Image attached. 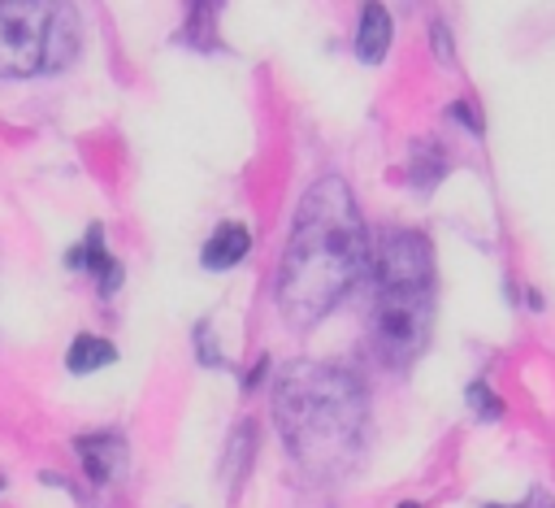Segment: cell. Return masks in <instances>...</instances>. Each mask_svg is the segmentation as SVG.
Returning <instances> with one entry per match:
<instances>
[{
	"label": "cell",
	"mask_w": 555,
	"mask_h": 508,
	"mask_svg": "<svg viewBox=\"0 0 555 508\" xmlns=\"http://www.w3.org/2000/svg\"><path fill=\"white\" fill-rule=\"evenodd\" d=\"M490 508H503V504H490ZM507 508H555V504H551V495H546V491H529L520 504H507Z\"/></svg>",
	"instance_id": "14"
},
{
	"label": "cell",
	"mask_w": 555,
	"mask_h": 508,
	"mask_svg": "<svg viewBox=\"0 0 555 508\" xmlns=\"http://www.w3.org/2000/svg\"><path fill=\"white\" fill-rule=\"evenodd\" d=\"M278 434L308 478H343L364 452L369 399L356 373L325 360H295L273 391Z\"/></svg>",
	"instance_id": "2"
},
{
	"label": "cell",
	"mask_w": 555,
	"mask_h": 508,
	"mask_svg": "<svg viewBox=\"0 0 555 508\" xmlns=\"http://www.w3.org/2000/svg\"><path fill=\"white\" fill-rule=\"evenodd\" d=\"M399 508H421V504H399Z\"/></svg>",
	"instance_id": "15"
},
{
	"label": "cell",
	"mask_w": 555,
	"mask_h": 508,
	"mask_svg": "<svg viewBox=\"0 0 555 508\" xmlns=\"http://www.w3.org/2000/svg\"><path fill=\"white\" fill-rule=\"evenodd\" d=\"M74 447H78L82 473H87L95 486H108V482L121 478V469H126V443H121V434H108V430L82 434Z\"/></svg>",
	"instance_id": "5"
},
{
	"label": "cell",
	"mask_w": 555,
	"mask_h": 508,
	"mask_svg": "<svg viewBox=\"0 0 555 508\" xmlns=\"http://www.w3.org/2000/svg\"><path fill=\"white\" fill-rule=\"evenodd\" d=\"M82 48V22L65 0H0V78L65 69Z\"/></svg>",
	"instance_id": "4"
},
{
	"label": "cell",
	"mask_w": 555,
	"mask_h": 508,
	"mask_svg": "<svg viewBox=\"0 0 555 508\" xmlns=\"http://www.w3.org/2000/svg\"><path fill=\"white\" fill-rule=\"evenodd\" d=\"M247 252H251V230L238 226V221H225V226H217V230L208 234L199 261H204V269H234Z\"/></svg>",
	"instance_id": "7"
},
{
	"label": "cell",
	"mask_w": 555,
	"mask_h": 508,
	"mask_svg": "<svg viewBox=\"0 0 555 508\" xmlns=\"http://www.w3.org/2000/svg\"><path fill=\"white\" fill-rule=\"evenodd\" d=\"M69 265H82L91 278H100V291H104V295L117 291V282H121V265L108 256V247H104V230H100V226H91L87 239L69 252Z\"/></svg>",
	"instance_id": "8"
},
{
	"label": "cell",
	"mask_w": 555,
	"mask_h": 508,
	"mask_svg": "<svg viewBox=\"0 0 555 508\" xmlns=\"http://www.w3.org/2000/svg\"><path fill=\"white\" fill-rule=\"evenodd\" d=\"M451 117H460V122H464V126H468L473 135H481V117H477V113L468 109V100H460V104H451Z\"/></svg>",
	"instance_id": "13"
},
{
	"label": "cell",
	"mask_w": 555,
	"mask_h": 508,
	"mask_svg": "<svg viewBox=\"0 0 555 508\" xmlns=\"http://www.w3.org/2000/svg\"><path fill=\"white\" fill-rule=\"evenodd\" d=\"M390 13L377 4V0H369L364 9H360V30H356V56L364 61V65H377V61H386V52H390Z\"/></svg>",
	"instance_id": "6"
},
{
	"label": "cell",
	"mask_w": 555,
	"mask_h": 508,
	"mask_svg": "<svg viewBox=\"0 0 555 508\" xmlns=\"http://www.w3.org/2000/svg\"><path fill=\"white\" fill-rule=\"evenodd\" d=\"M113 360H117V347L108 339H95V334H78L74 347H69V356H65V365L74 373H91V369H104Z\"/></svg>",
	"instance_id": "9"
},
{
	"label": "cell",
	"mask_w": 555,
	"mask_h": 508,
	"mask_svg": "<svg viewBox=\"0 0 555 508\" xmlns=\"http://www.w3.org/2000/svg\"><path fill=\"white\" fill-rule=\"evenodd\" d=\"M442 169H447V161H442L438 143H434V139H421V143L412 148V182H416L421 191H429V187L442 178Z\"/></svg>",
	"instance_id": "10"
},
{
	"label": "cell",
	"mask_w": 555,
	"mask_h": 508,
	"mask_svg": "<svg viewBox=\"0 0 555 508\" xmlns=\"http://www.w3.org/2000/svg\"><path fill=\"white\" fill-rule=\"evenodd\" d=\"M377 300H373V352L382 365H412L434 326V256L416 230H390L373 252Z\"/></svg>",
	"instance_id": "3"
},
{
	"label": "cell",
	"mask_w": 555,
	"mask_h": 508,
	"mask_svg": "<svg viewBox=\"0 0 555 508\" xmlns=\"http://www.w3.org/2000/svg\"><path fill=\"white\" fill-rule=\"evenodd\" d=\"M217 9H221V0H191V17H186V39L191 43H212Z\"/></svg>",
	"instance_id": "11"
},
{
	"label": "cell",
	"mask_w": 555,
	"mask_h": 508,
	"mask_svg": "<svg viewBox=\"0 0 555 508\" xmlns=\"http://www.w3.org/2000/svg\"><path fill=\"white\" fill-rule=\"evenodd\" d=\"M369 239L360 208L338 174L317 178L295 213L282 269H278V304L295 326L321 321L364 274Z\"/></svg>",
	"instance_id": "1"
},
{
	"label": "cell",
	"mask_w": 555,
	"mask_h": 508,
	"mask_svg": "<svg viewBox=\"0 0 555 508\" xmlns=\"http://www.w3.org/2000/svg\"><path fill=\"white\" fill-rule=\"evenodd\" d=\"M468 404H473V408H477V412H481L486 421L503 417V404H499V399H494V395L486 391V382H473V386H468Z\"/></svg>",
	"instance_id": "12"
}]
</instances>
